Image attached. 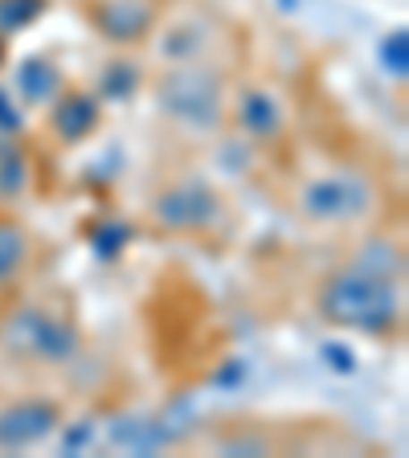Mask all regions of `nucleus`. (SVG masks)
I'll return each mask as SVG.
<instances>
[{
	"label": "nucleus",
	"mask_w": 409,
	"mask_h": 458,
	"mask_svg": "<svg viewBox=\"0 0 409 458\" xmlns=\"http://www.w3.org/2000/svg\"><path fill=\"white\" fill-rule=\"evenodd\" d=\"M0 119L9 123V131H17V127H21V114L9 106V98H4V90H0Z\"/></svg>",
	"instance_id": "f3484780"
},
{
	"label": "nucleus",
	"mask_w": 409,
	"mask_h": 458,
	"mask_svg": "<svg viewBox=\"0 0 409 458\" xmlns=\"http://www.w3.org/2000/svg\"><path fill=\"white\" fill-rule=\"evenodd\" d=\"M156 95H160V111L181 131L213 135L226 123V86H221L217 70H209L200 57L197 62H176L160 78Z\"/></svg>",
	"instance_id": "f03ea898"
},
{
	"label": "nucleus",
	"mask_w": 409,
	"mask_h": 458,
	"mask_svg": "<svg viewBox=\"0 0 409 458\" xmlns=\"http://www.w3.org/2000/svg\"><path fill=\"white\" fill-rule=\"evenodd\" d=\"M98 119H103V106L86 90H62L49 103V127H54V135L62 143H82L86 135H95Z\"/></svg>",
	"instance_id": "6e6552de"
},
{
	"label": "nucleus",
	"mask_w": 409,
	"mask_h": 458,
	"mask_svg": "<svg viewBox=\"0 0 409 458\" xmlns=\"http://www.w3.org/2000/svg\"><path fill=\"white\" fill-rule=\"evenodd\" d=\"M353 267L364 270V275H377V278H393V283H401V250L393 246V242H385V238H372V242H364V246L356 250Z\"/></svg>",
	"instance_id": "f8f14e48"
},
{
	"label": "nucleus",
	"mask_w": 409,
	"mask_h": 458,
	"mask_svg": "<svg viewBox=\"0 0 409 458\" xmlns=\"http://www.w3.org/2000/svg\"><path fill=\"white\" fill-rule=\"evenodd\" d=\"M29 184V164L21 152H0V192L4 197H21Z\"/></svg>",
	"instance_id": "2eb2a0df"
},
{
	"label": "nucleus",
	"mask_w": 409,
	"mask_h": 458,
	"mask_svg": "<svg viewBox=\"0 0 409 458\" xmlns=\"http://www.w3.org/2000/svg\"><path fill=\"white\" fill-rule=\"evenodd\" d=\"M0 66H4V38H0Z\"/></svg>",
	"instance_id": "a211bd4d"
},
{
	"label": "nucleus",
	"mask_w": 409,
	"mask_h": 458,
	"mask_svg": "<svg viewBox=\"0 0 409 458\" xmlns=\"http://www.w3.org/2000/svg\"><path fill=\"white\" fill-rule=\"evenodd\" d=\"M135 86H140V70L127 62V57H115L111 66L103 70V78H98V95H107V98H132L135 95Z\"/></svg>",
	"instance_id": "4468645a"
},
{
	"label": "nucleus",
	"mask_w": 409,
	"mask_h": 458,
	"mask_svg": "<svg viewBox=\"0 0 409 458\" xmlns=\"http://www.w3.org/2000/svg\"><path fill=\"white\" fill-rule=\"evenodd\" d=\"M62 421V410L46 397H25L0 410V450H29L46 442Z\"/></svg>",
	"instance_id": "423d86ee"
},
{
	"label": "nucleus",
	"mask_w": 409,
	"mask_h": 458,
	"mask_svg": "<svg viewBox=\"0 0 409 458\" xmlns=\"http://www.w3.org/2000/svg\"><path fill=\"white\" fill-rule=\"evenodd\" d=\"M221 217V200L213 192V184L197 181H176L152 200V221L168 233H197V229H209Z\"/></svg>",
	"instance_id": "20e7f679"
},
{
	"label": "nucleus",
	"mask_w": 409,
	"mask_h": 458,
	"mask_svg": "<svg viewBox=\"0 0 409 458\" xmlns=\"http://www.w3.org/2000/svg\"><path fill=\"white\" fill-rule=\"evenodd\" d=\"M17 90L29 106H49L66 90V78H62V70L49 57H25L17 70Z\"/></svg>",
	"instance_id": "9d476101"
},
{
	"label": "nucleus",
	"mask_w": 409,
	"mask_h": 458,
	"mask_svg": "<svg viewBox=\"0 0 409 458\" xmlns=\"http://www.w3.org/2000/svg\"><path fill=\"white\" fill-rule=\"evenodd\" d=\"M90 21L98 38H107L111 46H140L143 38H152L160 4L156 0H95Z\"/></svg>",
	"instance_id": "39448f33"
},
{
	"label": "nucleus",
	"mask_w": 409,
	"mask_h": 458,
	"mask_svg": "<svg viewBox=\"0 0 409 458\" xmlns=\"http://www.w3.org/2000/svg\"><path fill=\"white\" fill-rule=\"evenodd\" d=\"M303 209L315 221H348L369 213V184L361 176H328L303 189Z\"/></svg>",
	"instance_id": "0eeeda50"
},
{
	"label": "nucleus",
	"mask_w": 409,
	"mask_h": 458,
	"mask_svg": "<svg viewBox=\"0 0 409 458\" xmlns=\"http://www.w3.org/2000/svg\"><path fill=\"white\" fill-rule=\"evenodd\" d=\"M4 352L33 364H70L82 348V335L62 315H49L46 307H17L0 327Z\"/></svg>",
	"instance_id": "7ed1b4c3"
},
{
	"label": "nucleus",
	"mask_w": 409,
	"mask_h": 458,
	"mask_svg": "<svg viewBox=\"0 0 409 458\" xmlns=\"http://www.w3.org/2000/svg\"><path fill=\"white\" fill-rule=\"evenodd\" d=\"M234 119H238L242 131L258 143H270L283 135V106H278V98L270 95V90H262V86H246V90H242L238 103H234Z\"/></svg>",
	"instance_id": "1a4fd4ad"
},
{
	"label": "nucleus",
	"mask_w": 409,
	"mask_h": 458,
	"mask_svg": "<svg viewBox=\"0 0 409 458\" xmlns=\"http://www.w3.org/2000/svg\"><path fill=\"white\" fill-rule=\"evenodd\" d=\"M49 0H0V38H17L46 13Z\"/></svg>",
	"instance_id": "ddd939ff"
},
{
	"label": "nucleus",
	"mask_w": 409,
	"mask_h": 458,
	"mask_svg": "<svg viewBox=\"0 0 409 458\" xmlns=\"http://www.w3.org/2000/svg\"><path fill=\"white\" fill-rule=\"evenodd\" d=\"M29 267V233L13 217H0V286H9Z\"/></svg>",
	"instance_id": "9b49d317"
},
{
	"label": "nucleus",
	"mask_w": 409,
	"mask_h": 458,
	"mask_svg": "<svg viewBox=\"0 0 409 458\" xmlns=\"http://www.w3.org/2000/svg\"><path fill=\"white\" fill-rule=\"evenodd\" d=\"M405 46H409L405 29H397V33L385 41V66H389L397 78H405Z\"/></svg>",
	"instance_id": "dca6fc26"
},
{
	"label": "nucleus",
	"mask_w": 409,
	"mask_h": 458,
	"mask_svg": "<svg viewBox=\"0 0 409 458\" xmlns=\"http://www.w3.org/2000/svg\"><path fill=\"white\" fill-rule=\"evenodd\" d=\"M320 315L336 327L385 335L401 324V283L344 267L320 286Z\"/></svg>",
	"instance_id": "f257e3e1"
}]
</instances>
